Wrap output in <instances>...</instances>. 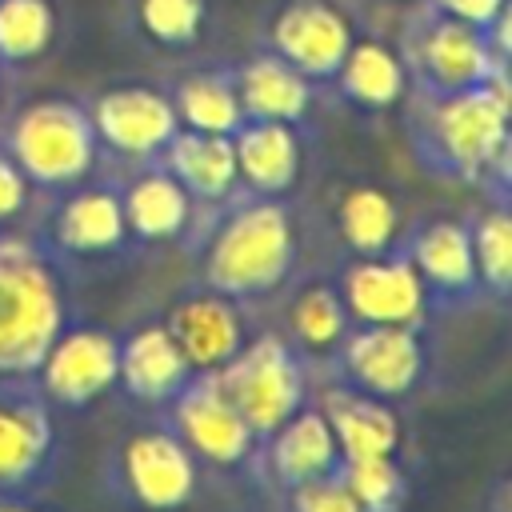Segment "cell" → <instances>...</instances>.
<instances>
[{
	"instance_id": "6da1fadb",
	"label": "cell",
	"mask_w": 512,
	"mask_h": 512,
	"mask_svg": "<svg viewBox=\"0 0 512 512\" xmlns=\"http://www.w3.org/2000/svg\"><path fill=\"white\" fill-rule=\"evenodd\" d=\"M316 236L304 196H252L204 208L188 244L192 280L256 308H272L276 296L308 272V244Z\"/></svg>"
},
{
	"instance_id": "7a4b0ae2",
	"label": "cell",
	"mask_w": 512,
	"mask_h": 512,
	"mask_svg": "<svg viewBox=\"0 0 512 512\" xmlns=\"http://www.w3.org/2000/svg\"><path fill=\"white\" fill-rule=\"evenodd\" d=\"M404 140L416 168L440 184L512 200V80L456 96H408Z\"/></svg>"
},
{
	"instance_id": "3957f363",
	"label": "cell",
	"mask_w": 512,
	"mask_h": 512,
	"mask_svg": "<svg viewBox=\"0 0 512 512\" xmlns=\"http://www.w3.org/2000/svg\"><path fill=\"white\" fill-rule=\"evenodd\" d=\"M76 276L32 236H0V376H32L52 340L80 316Z\"/></svg>"
},
{
	"instance_id": "277c9868",
	"label": "cell",
	"mask_w": 512,
	"mask_h": 512,
	"mask_svg": "<svg viewBox=\"0 0 512 512\" xmlns=\"http://www.w3.org/2000/svg\"><path fill=\"white\" fill-rule=\"evenodd\" d=\"M100 488L116 512H200L212 476L164 412H132L100 456Z\"/></svg>"
},
{
	"instance_id": "5b68a950",
	"label": "cell",
	"mask_w": 512,
	"mask_h": 512,
	"mask_svg": "<svg viewBox=\"0 0 512 512\" xmlns=\"http://www.w3.org/2000/svg\"><path fill=\"white\" fill-rule=\"evenodd\" d=\"M0 144L40 196L64 192L108 168L80 92H36L16 100L0 128Z\"/></svg>"
},
{
	"instance_id": "8992f818",
	"label": "cell",
	"mask_w": 512,
	"mask_h": 512,
	"mask_svg": "<svg viewBox=\"0 0 512 512\" xmlns=\"http://www.w3.org/2000/svg\"><path fill=\"white\" fill-rule=\"evenodd\" d=\"M32 236L76 280L128 268L140 256V248L132 244L128 220H124L116 168H104L64 192L44 196L32 220Z\"/></svg>"
},
{
	"instance_id": "52a82bcc",
	"label": "cell",
	"mask_w": 512,
	"mask_h": 512,
	"mask_svg": "<svg viewBox=\"0 0 512 512\" xmlns=\"http://www.w3.org/2000/svg\"><path fill=\"white\" fill-rule=\"evenodd\" d=\"M68 416L32 376H0V500H44L68 468Z\"/></svg>"
},
{
	"instance_id": "ba28073f",
	"label": "cell",
	"mask_w": 512,
	"mask_h": 512,
	"mask_svg": "<svg viewBox=\"0 0 512 512\" xmlns=\"http://www.w3.org/2000/svg\"><path fill=\"white\" fill-rule=\"evenodd\" d=\"M392 40L404 56L416 96H456L496 80H512V64L492 52L488 32L460 24L428 4H416L392 28Z\"/></svg>"
},
{
	"instance_id": "9c48e42d",
	"label": "cell",
	"mask_w": 512,
	"mask_h": 512,
	"mask_svg": "<svg viewBox=\"0 0 512 512\" xmlns=\"http://www.w3.org/2000/svg\"><path fill=\"white\" fill-rule=\"evenodd\" d=\"M436 372L432 324H352L336 360L320 380H336L364 396L404 408ZM316 380V384H320Z\"/></svg>"
},
{
	"instance_id": "30bf717a",
	"label": "cell",
	"mask_w": 512,
	"mask_h": 512,
	"mask_svg": "<svg viewBox=\"0 0 512 512\" xmlns=\"http://www.w3.org/2000/svg\"><path fill=\"white\" fill-rule=\"evenodd\" d=\"M164 416L212 480H232L260 492V436L224 396L216 372H196L168 400Z\"/></svg>"
},
{
	"instance_id": "8fae6325",
	"label": "cell",
	"mask_w": 512,
	"mask_h": 512,
	"mask_svg": "<svg viewBox=\"0 0 512 512\" xmlns=\"http://www.w3.org/2000/svg\"><path fill=\"white\" fill-rule=\"evenodd\" d=\"M80 96L108 168L160 160L168 140L180 132V120L160 76H108L84 88Z\"/></svg>"
},
{
	"instance_id": "7c38bea8",
	"label": "cell",
	"mask_w": 512,
	"mask_h": 512,
	"mask_svg": "<svg viewBox=\"0 0 512 512\" xmlns=\"http://www.w3.org/2000/svg\"><path fill=\"white\" fill-rule=\"evenodd\" d=\"M216 380L260 440L276 432L292 412H300L316 392L312 368L272 324L256 328L244 348L216 372Z\"/></svg>"
},
{
	"instance_id": "4fadbf2b",
	"label": "cell",
	"mask_w": 512,
	"mask_h": 512,
	"mask_svg": "<svg viewBox=\"0 0 512 512\" xmlns=\"http://www.w3.org/2000/svg\"><path fill=\"white\" fill-rule=\"evenodd\" d=\"M360 20L344 0H268L252 28V48L292 64L312 84H328L340 68Z\"/></svg>"
},
{
	"instance_id": "5bb4252c",
	"label": "cell",
	"mask_w": 512,
	"mask_h": 512,
	"mask_svg": "<svg viewBox=\"0 0 512 512\" xmlns=\"http://www.w3.org/2000/svg\"><path fill=\"white\" fill-rule=\"evenodd\" d=\"M316 236H324L336 256H372L400 240L408 212L400 192L376 176L344 172L320 188V200L308 204Z\"/></svg>"
},
{
	"instance_id": "9a60e30c",
	"label": "cell",
	"mask_w": 512,
	"mask_h": 512,
	"mask_svg": "<svg viewBox=\"0 0 512 512\" xmlns=\"http://www.w3.org/2000/svg\"><path fill=\"white\" fill-rule=\"evenodd\" d=\"M400 248L408 252L432 320L460 316L484 304L480 276L472 264V244H468V220L464 212H424L412 216L400 232Z\"/></svg>"
},
{
	"instance_id": "2e32d148",
	"label": "cell",
	"mask_w": 512,
	"mask_h": 512,
	"mask_svg": "<svg viewBox=\"0 0 512 512\" xmlns=\"http://www.w3.org/2000/svg\"><path fill=\"white\" fill-rule=\"evenodd\" d=\"M116 368H120L116 328L76 316L52 340V348L36 364L32 380L52 400V408L72 420V416L100 408L108 396H116Z\"/></svg>"
},
{
	"instance_id": "e0dca14e",
	"label": "cell",
	"mask_w": 512,
	"mask_h": 512,
	"mask_svg": "<svg viewBox=\"0 0 512 512\" xmlns=\"http://www.w3.org/2000/svg\"><path fill=\"white\" fill-rule=\"evenodd\" d=\"M408 96H412V80L392 32L360 24L340 68L324 84V104L340 108L360 124H384L404 112Z\"/></svg>"
},
{
	"instance_id": "ac0fdd59",
	"label": "cell",
	"mask_w": 512,
	"mask_h": 512,
	"mask_svg": "<svg viewBox=\"0 0 512 512\" xmlns=\"http://www.w3.org/2000/svg\"><path fill=\"white\" fill-rule=\"evenodd\" d=\"M112 28L136 56L168 68L212 52L224 28V0H116Z\"/></svg>"
},
{
	"instance_id": "d6986e66",
	"label": "cell",
	"mask_w": 512,
	"mask_h": 512,
	"mask_svg": "<svg viewBox=\"0 0 512 512\" xmlns=\"http://www.w3.org/2000/svg\"><path fill=\"white\" fill-rule=\"evenodd\" d=\"M328 272L352 324H436L400 240L372 256H336Z\"/></svg>"
},
{
	"instance_id": "ffe728a7",
	"label": "cell",
	"mask_w": 512,
	"mask_h": 512,
	"mask_svg": "<svg viewBox=\"0 0 512 512\" xmlns=\"http://www.w3.org/2000/svg\"><path fill=\"white\" fill-rule=\"evenodd\" d=\"M160 320L172 332V340L184 352L192 372H220L244 348V340L256 332L248 304H240L200 280H188L160 308Z\"/></svg>"
},
{
	"instance_id": "44dd1931",
	"label": "cell",
	"mask_w": 512,
	"mask_h": 512,
	"mask_svg": "<svg viewBox=\"0 0 512 512\" xmlns=\"http://www.w3.org/2000/svg\"><path fill=\"white\" fill-rule=\"evenodd\" d=\"M276 320L272 328L292 344V352L312 368L320 380L328 364L336 360L344 336L352 332V316L340 300V288L328 268H308L300 272L272 304Z\"/></svg>"
},
{
	"instance_id": "7402d4cb",
	"label": "cell",
	"mask_w": 512,
	"mask_h": 512,
	"mask_svg": "<svg viewBox=\"0 0 512 512\" xmlns=\"http://www.w3.org/2000/svg\"><path fill=\"white\" fill-rule=\"evenodd\" d=\"M116 356V396L132 412H164L168 400L196 376L184 352L176 348L172 332L164 328L160 312L116 328Z\"/></svg>"
},
{
	"instance_id": "603a6c76",
	"label": "cell",
	"mask_w": 512,
	"mask_h": 512,
	"mask_svg": "<svg viewBox=\"0 0 512 512\" xmlns=\"http://www.w3.org/2000/svg\"><path fill=\"white\" fill-rule=\"evenodd\" d=\"M120 176V204H124V220L132 232V244L140 252L152 248H184L196 220H200V204L184 192V184L160 164H132V168H116Z\"/></svg>"
},
{
	"instance_id": "cb8c5ba5",
	"label": "cell",
	"mask_w": 512,
	"mask_h": 512,
	"mask_svg": "<svg viewBox=\"0 0 512 512\" xmlns=\"http://www.w3.org/2000/svg\"><path fill=\"white\" fill-rule=\"evenodd\" d=\"M240 192L252 196H304L312 164V128L280 120H244L232 132Z\"/></svg>"
},
{
	"instance_id": "d4e9b609",
	"label": "cell",
	"mask_w": 512,
	"mask_h": 512,
	"mask_svg": "<svg viewBox=\"0 0 512 512\" xmlns=\"http://www.w3.org/2000/svg\"><path fill=\"white\" fill-rule=\"evenodd\" d=\"M340 464H344V456L336 448V436H332L320 404L308 400L300 412H292L276 432H268L260 440V492L268 500L272 492L328 476Z\"/></svg>"
},
{
	"instance_id": "484cf974",
	"label": "cell",
	"mask_w": 512,
	"mask_h": 512,
	"mask_svg": "<svg viewBox=\"0 0 512 512\" xmlns=\"http://www.w3.org/2000/svg\"><path fill=\"white\" fill-rule=\"evenodd\" d=\"M164 92L172 100V112L180 120V128L188 132H216V136H232L244 124V108L236 96V76H232V60L204 52L180 64H168L160 72Z\"/></svg>"
},
{
	"instance_id": "4316f807",
	"label": "cell",
	"mask_w": 512,
	"mask_h": 512,
	"mask_svg": "<svg viewBox=\"0 0 512 512\" xmlns=\"http://www.w3.org/2000/svg\"><path fill=\"white\" fill-rule=\"evenodd\" d=\"M232 76L244 120H280V124L312 128L316 112L324 108V88L264 48H248L244 56H232Z\"/></svg>"
},
{
	"instance_id": "83f0119b",
	"label": "cell",
	"mask_w": 512,
	"mask_h": 512,
	"mask_svg": "<svg viewBox=\"0 0 512 512\" xmlns=\"http://www.w3.org/2000/svg\"><path fill=\"white\" fill-rule=\"evenodd\" d=\"M312 400L320 404L336 448L344 460H368V456H404V416L396 404L364 396L356 388H344L336 380H320Z\"/></svg>"
},
{
	"instance_id": "f1b7e54d",
	"label": "cell",
	"mask_w": 512,
	"mask_h": 512,
	"mask_svg": "<svg viewBox=\"0 0 512 512\" xmlns=\"http://www.w3.org/2000/svg\"><path fill=\"white\" fill-rule=\"evenodd\" d=\"M72 36L68 0H0V64L24 80L44 72Z\"/></svg>"
},
{
	"instance_id": "f546056e",
	"label": "cell",
	"mask_w": 512,
	"mask_h": 512,
	"mask_svg": "<svg viewBox=\"0 0 512 512\" xmlns=\"http://www.w3.org/2000/svg\"><path fill=\"white\" fill-rule=\"evenodd\" d=\"M160 164L184 184V192H188L200 208H216V204H224V200H232V196L240 192L232 136L180 128V132L168 140V148L160 152Z\"/></svg>"
},
{
	"instance_id": "4dcf8cb0",
	"label": "cell",
	"mask_w": 512,
	"mask_h": 512,
	"mask_svg": "<svg viewBox=\"0 0 512 512\" xmlns=\"http://www.w3.org/2000/svg\"><path fill=\"white\" fill-rule=\"evenodd\" d=\"M464 220L484 304H496L504 312L512 300V200L484 196L476 208L464 212Z\"/></svg>"
},
{
	"instance_id": "1f68e13d",
	"label": "cell",
	"mask_w": 512,
	"mask_h": 512,
	"mask_svg": "<svg viewBox=\"0 0 512 512\" xmlns=\"http://www.w3.org/2000/svg\"><path fill=\"white\" fill-rule=\"evenodd\" d=\"M340 476L360 504V512H408L412 500V472L404 456H368V460H344Z\"/></svg>"
},
{
	"instance_id": "d6a6232c",
	"label": "cell",
	"mask_w": 512,
	"mask_h": 512,
	"mask_svg": "<svg viewBox=\"0 0 512 512\" xmlns=\"http://www.w3.org/2000/svg\"><path fill=\"white\" fill-rule=\"evenodd\" d=\"M268 512H360V504L352 500L340 468L316 480H304L296 488L272 492L268 496Z\"/></svg>"
},
{
	"instance_id": "836d02e7",
	"label": "cell",
	"mask_w": 512,
	"mask_h": 512,
	"mask_svg": "<svg viewBox=\"0 0 512 512\" xmlns=\"http://www.w3.org/2000/svg\"><path fill=\"white\" fill-rule=\"evenodd\" d=\"M40 200L44 196L32 188V180L20 172V164L0 144V236H8V232H32V220L40 212Z\"/></svg>"
},
{
	"instance_id": "e575fe53",
	"label": "cell",
	"mask_w": 512,
	"mask_h": 512,
	"mask_svg": "<svg viewBox=\"0 0 512 512\" xmlns=\"http://www.w3.org/2000/svg\"><path fill=\"white\" fill-rule=\"evenodd\" d=\"M428 8L460 20V24H472L480 32H488L496 20L512 16V0H424Z\"/></svg>"
},
{
	"instance_id": "d590c367",
	"label": "cell",
	"mask_w": 512,
	"mask_h": 512,
	"mask_svg": "<svg viewBox=\"0 0 512 512\" xmlns=\"http://www.w3.org/2000/svg\"><path fill=\"white\" fill-rule=\"evenodd\" d=\"M352 12H356V20L360 24H368V28H396L416 4H424V0H344Z\"/></svg>"
},
{
	"instance_id": "8d00e7d4",
	"label": "cell",
	"mask_w": 512,
	"mask_h": 512,
	"mask_svg": "<svg viewBox=\"0 0 512 512\" xmlns=\"http://www.w3.org/2000/svg\"><path fill=\"white\" fill-rule=\"evenodd\" d=\"M16 84H20V80H16V76H12V72H8L4 64H0V128H4V120H8V112H12V104L20 100V92H16Z\"/></svg>"
},
{
	"instance_id": "74e56055",
	"label": "cell",
	"mask_w": 512,
	"mask_h": 512,
	"mask_svg": "<svg viewBox=\"0 0 512 512\" xmlns=\"http://www.w3.org/2000/svg\"><path fill=\"white\" fill-rule=\"evenodd\" d=\"M0 512H56L44 500H0Z\"/></svg>"
},
{
	"instance_id": "f35d334b",
	"label": "cell",
	"mask_w": 512,
	"mask_h": 512,
	"mask_svg": "<svg viewBox=\"0 0 512 512\" xmlns=\"http://www.w3.org/2000/svg\"><path fill=\"white\" fill-rule=\"evenodd\" d=\"M236 512H264V508H256V504H252V508H236Z\"/></svg>"
}]
</instances>
